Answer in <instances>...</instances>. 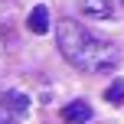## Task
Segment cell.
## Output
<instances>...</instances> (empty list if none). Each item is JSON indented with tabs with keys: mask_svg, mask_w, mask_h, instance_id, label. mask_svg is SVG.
Listing matches in <instances>:
<instances>
[{
	"mask_svg": "<svg viewBox=\"0 0 124 124\" xmlns=\"http://www.w3.org/2000/svg\"><path fill=\"white\" fill-rule=\"evenodd\" d=\"M92 105H88L85 98H75V101H69L65 108H62V121H69V124H88L92 121Z\"/></svg>",
	"mask_w": 124,
	"mask_h": 124,
	"instance_id": "7a4b0ae2",
	"label": "cell"
},
{
	"mask_svg": "<svg viewBox=\"0 0 124 124\" xmlns=\"http://www.w3.org/2000/svg\"><path fill=\"white\" fill-rule=\"evenodd\" d=\"M26 26H30V33H36V36H46V33H49V10H46V7H33L30 16H26Z\"/></svg>",
	"mask_w": 124,
	"mask_h": 124,
	"instance_id": "277c9868",
	"label": "cell"
},
{
	"mask_svg": "<svg viewBox=\"0 0 124 124\" xmlns=\"http://www.w3.org/2000/svg\"><path fill=\"white\" fill-rule=\"evenodd\" d=\"M114 3H118V7H121V10H124V0H114Z\"/></svg>",
	"mask_w": 124,
	"mask_h": 124,
	"instance_id": "ba28073f",
	"label": "cell"
},
{
	"mask_svg": "<svg viewBox=\"0 0 124 124\" xmlns=\"http://www.w3.org/2000/svg\"><path fill=\"white\" fill-rule=\"evenodd\" d=\"M20 121V114H13L10 108H7V101L0 98V124H16Z\"/></svg>",
	"mask_w": 124,
	"mask_h": 124,
	"instance_id": "52a82bcc",
	"label": "cell"
},
{
	"mask_svg": "<svg viewBox=\"0 0 124 124\" xmlns=\"http://www.w3.org/2000/svg\"><path fill=\"white\" fill-rule=\"evenodd\" d=\"M105 101H108V105H124V78L111 82V88L105 92Z\"/></svg>",
	"mask_w": 124,
	"mask_h": 124,
	"instance_id": "8992f818",
	"label": "cell"
},
{
	"mask_svg": "<svg viewBox=\"0 0 124 124\" xmlns=\"http://www.w3.org/2000/svg\"><path fill=\"white\" fill-rule=\"evenodd\" d=\"M114 0H82V13L92 20H111L114 16Z\"/></svg>",
	"mask_w": 124,
	"mask_h": 124,
	"instance_id": "3957f363",
	"label": "cell"
},
{
	"mask_svg": "<svg viewBox=\"0 0 124 124\" xmlns=\"http://www.w3.org/2000/svg\"><path fill=\"white\" fill-rule=\"evenodd\" d=\"M3 101H7V108H10L13 114H20V118L30 111V98H26V95H20V92H7Z\"/></svg>",
	"mask_w": 124,
	"mask_h": 124,
	"instance_id": "5b68a950",
	"label": "cell"
},
{
	"mask_svg": "<svg viewBox=\"0 0 124 124\" xmlns=\"http://www.w3.org/2000/svg\"><path fill=\"white\" fill-rule=\"evenodd\" d=\"M59 52L72 62L75 69H82V72L88 75H101V72H111L114 65L121 62V52L114 43H105V39H98L95 33H88L82 23H75V20H59Z\"/></svg>",
	"mask_w": 124,
	"mask_h": 124,
	"instance_id": "6da1fadb",
	"label": "cell"
}]
</instances>
